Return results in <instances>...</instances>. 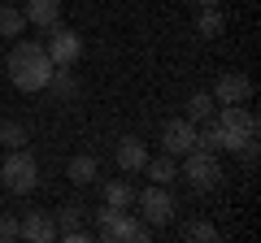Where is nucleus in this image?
<instances>
[{"label":"nucleus","instance_id":"17","mask_svg":"<svg viewBox=\"0 0 261 243\" xmlns=\"http://www.w3.org/2000/svg\"><path fill=\"white\" fill-rule=\"evenodd\" d=\"M218 113V100L209 92H196V96H187V122H209Z\"/></svg>","mask_w":261,"mask_h":243},{"label":"nucleus","instance_id":"18","mask_svg":"<svg viewBox=\"0 0 261 243\" xmlns=\"http://www.w3.org/2000/svg\"><path fill=\"white\" fill-rule=\"evenodd\" d=\"M105 204H118V208L135 204V191H130L126 178H109V183H105Z\"/></svg>","mask_w":261,"mask_h":243},{"label":"nucleus","instance_id":"12","mask_svg":"<svg viewBox=\"0 0 261 243\" xmlns=\"http://www.w3.org/2000/svg\"><path fill=\"white\" fill-rule=\"evenodd\" d=\"M22 13H27L31 26L48 31V26H57V22H61V0H27V5H22Z\"/></svg>","mask_w":261,"mask_h":243},{"label":"nucleus","instance_id":"1","mask_svg":"<svg viewBox=\"0 0 261 243\" xmlns=\"http://www.w3.org/2000/svg\"><path fill=\"white\" fill-rule=\"evenodd\" d=\"M5 70H9V83L18 87V92H44L48 78H53V61H48L44 44H35V39H18V44L9 48V61H5Z\"/></svg>","mask_w":261,"mask_h":243},{"label":"nucleus","instance_id":"10","mask_svg":"<svg viewBox=\"0 0 261 243\" xmlns=\"http://www.w3.org/2000/svg\"><path fill=\"white\" fill-rule=\"evenodd\" d=\"M214 122H222L226 131H235L240 139H257V117H252V109H244V104H218Z\"/></svg>","mask_w":261,"mask_h":243},{"label":"nucleus","instance_id":"14","mask_svg":"<svg viewBox=\"0 0 261 243\" xmlns=\"http://www.w3.org/2000/svg\"><path fill=\"white\" fill-rule=\"evenodd\" d=\"M196 31H200V39H218L226 31V13L222 5H200V13H196Z\"/></svg>","mask_w":261,"mask_h":243},{"label":"nucleus","instance_id":"3","mask_svg":"<svg viewBox=\"0 0 261 243\" xmlns=\"http://www.w3.org/2000/svg\"><path fill=\"white\" fill-rule=\"evenodd\" d=\"M0 183H5V191H13V196H31V191L39 187L35 157H31L27 148H9V157L0 161Z\"/></svg>","mask_w":261,"mask_h":243},{"label":"nucleus","instance_id":"24","mask_svg":"<svg viewBox=\"0 0 261 243\" xmlns=\"http://www.w3.org/2000/svg\"><path fill=\"white\" fill-rule=\"evenodd\" d=\"M200 5H226V0H200Z\"/></svg>","mask_w":261,"mask_h":243},{"label":"nucleus","instance_id":"6","mask_svg":"<svg viewBox=\"0 0 261 243\" xmlns=\"http://www.w3.org/2000/svg\"><path fill=\"white\" fill-rule=\"evenodd\" d=\"M44 52H48V61L53 66H74L79 56H83V39H79V31H70V26H48V44H44Z\"/></svg>","mask_w":261,"mask_h":243},{"label":"nucleus","instance_id":"23","mask_svg":"<svg viewBox=\"0 0 261 243\" xmlns=\"http://www.w3.org/2000/svg\"><path fill=\"white\" fill-rule=\"evenodd\" d=\"M13 239H22V230H18V217L0 213V243H13Z\"/></svg>","mask_w":261,"mask_h":243},{"label":"nucleus","instance_id":"19","mask_svg":"<svg viewBox=\"0 0 261 243\" xmlns=\"http://www.w3.org/2000/svg\"><path fill=\"white\" fill-rule=\"evenodd\" d=\"M44 92H57V96H65V100H70V96L79 92V83H74V74H70V66H53V78H48Z\"/></svg>","mask_w":261,"mask_h":243},{"label":"nucleus","instance_id":"22","mask_svg":"<svg viewBox=\"0 0 261 243\" xmlns=\"http://www.w3.org/2000/svg\"><path fill=\"white\" fill-rule=\"evenodd\" d=\"M187 239H196V243H214L218 230H214L209 222H192V226H187Z\"/></svg>","mask_w":261,"mask_h":243},{"label":"nucleus","instance_id":"13","mask_svg":"<svg viewBox=\"0 0 261 243\" xmlns=\"http://www.w3.org/2000/svg\"><path fill=\"white\" fill-rule=\"evenodd\" d=\"M65 178H70L74 187H92L96 178H100V161H96L92 152H79V157L65 165Z\"/></svg>","mask_w":261,"mask_h":243},{"label":"nucleus","instance_id":"15","mask_svg":"<svg viewBox=\"0 0 261 243\" xmlns=\"http://www.w3.org/2000/svg\"><path fill=\"white\" fill-rule=\"evenodd\" d=\"M144 174L152 178V183H161V187H170L178 178V161L170 157V152H161V157H148V165H144Z\"/></svg>","mask_w":261,"mask_h":243},{"label":"nucleus","instance_id":"16","mask_svg":"<svg viewBox=\"0 0 261 243\" xmlns=\"http://www.w3.org/2000/svg\"><path fill=\"white\" fill-rule=\"evenodd\" d=\"M22 31H27V13H22V5H0V35L18 39Z\"/></svg>","mask_w":261,"mask_h":243},{"label":"nucleus","instance_id":"20","mask_svg":"<svg viewBox=\"0 0 261 243\" xmlns=\"http://www.w3.org/2000/svg\"><path fill=\"white\" fill-rule=\"evenodd\" d=\"M0 143H5V148H27L31 135H27L22 122H0Z\"/></svg>","mask_w":261,"mask_h":243},{"label":"nucleus","instance_id":"7","mask_svg":"<svg viewBox=\"0 0 261 243\" xmlns=\"http://www.w3.org/2000/svg\"><path fill=\"white\" fill-rule=\"evenodd\" d=\"M192 148H196V122H187V117L161 122V152L183 157V152H192Z\"/></svg>","mask_w":261,"mask_h":243},{"label":"nucleus","instance_id":"21","mask_svg":"<svg viewBox=\"0 0 261 243\" xmlns=\"http://www.w3.org/2000/svg\"><path fill=\"white\" fill-rule=\"evenodd\" d=\"M53 222H57V234L70 230V226H79V222H83V204H65L61 213H53Z\"/></svg>","mask_w":261,"mask_h":243},{"label":"nucleus","instance_id":"2","mask_svg":"<svg viewBox=\"0 0 261 243\" xmlns=\"http://www.w3.org/2000/svg\"><path fill=\"white\" fill-rule=\"evenodd\" d=\"M96 239L105 243H148L152 239V226H144L140 217L130 213V208H118V204H105L96 213Z\"/></svg>","mask_w":261,"mask_h":243},{"label":"nucleus","instance_id":"5","mask_svg":"<svg viewBox=\"0 0 261 243\" xmlns=\"http://www.w3.org/2000/svg\"><path fill=\"white\" fill-rule=\"evenodd\" d=\"M135 204H140V213H144L148 226H170L174 222V196H170V187H161V183L144 187L140 196H135Z\"/></svg>","mask_w":261,"mask_h":243},{"label":"nucleus","instance_id":"11","mask_svg":"<svg viewBox=\"0 0 261 243\" xmlns=\"http://www.w3.org/2000/svg\"><path fill=\"white\" fill-rule=\"evenodd\" d=\"M118 169L122 174H144V165H148V143L140 139V135H126V139H118Z\"/></svg>","mask_w":261,"mask_h":243},{"label":"nucleus","instance_id":"8","mask_svg":"<svg viewBox=\"0 0 261 243\" xmlns=\"http://www.w3.org/2000/svg\"><path fill=\"white\" fill-rule=\"evenodd\" d=\"M214 96L218 104H248V96H252V78L248 74H240V70H226V74H218V83H214Z\"/></svg>","mask_w":261,"mask_h":243},{"label":"nucleus","instance_id":"9","mask_svg":"<svg viewBox=\"0 0 261 243\" xmlns=\"http://www.w3.org/2000/svg\"><path fill=\"white\" fill-rule=\"evenodd\" d=\"M18 230H22V239H31V243H57V222H53L48 208H27V217L18 222Z\"/></svg>","mask_w":261,"mask_h":243},{"label":"nucleus","instance_id":"4","mask_svg":"<svg viewBox=\"0 0 261 243\" xmlns=\"http://www.w3.org/2000/svg\"><path fill=\"white\" fill-rule=\"evenodd\" d=\"M178 178H187V183H192V191H214V187H218V178H222L218 152H209V148H192V152H183Z\"/></svg>","mask_w":261,"mask_h":243}]
</instances>
